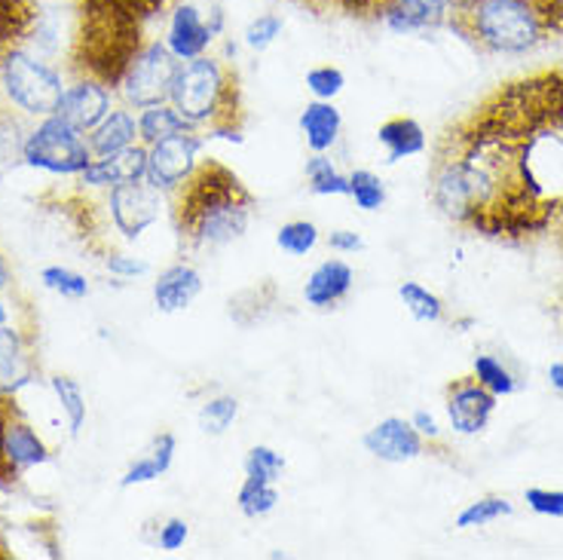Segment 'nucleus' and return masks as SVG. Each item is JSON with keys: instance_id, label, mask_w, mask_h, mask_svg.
<instances>
[{"instance_id": "obj_12", "label": "nucleus", "mask_w": 563, "mask_h": 560, "mask_svg": "<svg viewBox=\"0 0 563 560\" xmlns=\"http://www.w3.org/2000/svg\"><path fill=\"white\" fill-rule=\"evenodd\" d=\"M362 448L380 462H393V465H401V462L420 460L426 453V438H422L413 422L405 420V417H386V420L374 422L365 435H362Z\"/></svg>"}, {"instance_id": "obj_6", "label": "nucleus", "mask_w": 563, "mask_h": 560, "mask_svg": "<svg viewBox=\"0 0 563 560\" xmlns=\"http://www.w3.org/2000/svg\"><path fill=\"white\" fill-rule=\"evenodd\" d=\"M0 86L7 99L29 117H49L58 111L62 101V74L49 62L29 53L25 46H15L0 58Z\"/></svg>"}, {"instance_id": "obj_8", "label": "nucleus", "mask_w": 563, "mask_h": 560, "mask_svg": "<svg viewBox=\"0 0 563 560\" xmlns=\"http://www.w3.org/2000/svg\"><path fill=\"white\" fill-rule=\"evenodd\" d=\"M178 70V58L172 56L166 41H147L120 80V92L132 108H151L169 101L172 77Z\"/></svg>"}, {"instance_id": "obj_30", "label": "nucleus", "mask_w": 563, "mask_h": 560, "mask_svg": "<svg viewBox=\"0 0 563 560\" xmlns=\"http://www.w3.org/2000/svg\"><path fill=\"white\" fill-rule=\"evenodd\" d=\"M236 417H240V398L236 395H214V398H209L206 405L199 407L197 422L206 435L221 438L236 422Z\"/></svg>"}, {"instance_id": "obj_23", "label": "nucleus", "mask_w": 563, "mask_h": 560, "mask_svg": "<svg viewBox=\"0 0 563 560\" xmlns=\"http://www.w3.org/2000/svg\"><path fill=\"white\" fill-rule=\"evenodd\" d=\"M139 141V117L126 108H113L99 127L89 132V147L92 156L120 154Z\"/></svg>"}, {"instance_id": "obj_48", "label": "nucleus", "mask_w": 563, "mask_h": 560, "mask_svg": "<svg viewBox=\"0 0 563 560\" xmlns=\"http://www.w3.org/2000/svg\"><path fill=\"white\" fill-rule=\"evenodd\" d=\"M549 383L554 386V389H558V393L563 395V364L561 362L551 364V367H549Z\"/></svg>"}, {"instance_id": "obj_18", "label": "nucleus", "mask_w": 563, "mask_h": 560, "mask_svg": "<svg viewBox=\"0 0 563 560\" xmlns=\"http://www.w3.org/2000/svg\"><path fill=\"white\" fill-rule=\"evenodd\" d=\"M352 285H355L352 264H346L343 257H328L303 282V300H307V307L331 309L350 297Z\"/></svg>"}, {"instance_id": "obj_2", "label": "nucleus", "mask_w": 563, "mask_h": 560, "mask_svg": "<svg viewBox=\"0 0 563 560\" xmlns=\"http://www.w3.org/2000/svg\"><path fill=\"white\" fill-rule=\"evenodd\" d=\"M254 206L257 199L240 175L209 156L175 190L172 224L187 252H218L249 233Z\"/></svg>"}, {"instance_id": "obj_41", "label": "nucleus", "mask_w": 563, "mask_h": 560, "mask_svg": "<svg viewBox=\"0 0 563 560\" xmlns=\"http://www.w3.org/2000/svg\"><path fill=\"white\" fill-rule=\"evenodd\" d=\"M282 31H285L282 15L264 13L249 22V29H245V34H242V41H245V46H249L252 53H264V50H269L273 43L279 41Z\"/></svg>"}, {"instance_id": "obj_24", "label": "nucleus", "mask_w": 563, "mask_h": 560, "mask_svg": "<svg viewBox=\"0 0 563 560\" xmlns=\"http://www.w3.org/2000/svg\"><path fill=\"white\" fill-rule=\"evenodd\" d=\"M377 144L386 151V163H401L426 151V132L413 117H393L377 129Z\"/></svg>"}, {"instance_id": "obj_10", "label": "nucleus", "mask_w": 563, "mask_h": 560, "mask_svg": "<svg viewBox=\"0 0 563 560\" xmlns=\"http://www.w3.org/2000/svg\"><path fill=\"white\" fill-rule=\"evenodd\" d=\"M108 211H111L117 233L129 239V242H135L141 233H147L159 221L163 197L147 178L117 184V187H111V197H108Z\"/></svg>"}, {"instance_id": "obj_9", "label": "nucleus", "mask_w": 563, "mask_h": 560, "mask_svg": "<svg viewBox=\"0 0 563 560\" xmlns=\"http://www.w3.org/2000/svg\"><path fill=\"white\" fill-rule=\"evenodd\" d=\"M206 144L209 141L202 139V132L197 129L151 144L147 147V182L154 184L159 194H175L199 166Z\"/></svg>"}, {"instance_id": "obj_44", "label": "nucleus", "mask_w": 563, "mask_h": 560, "mask_svg": "<svg viewBox=\"0 0 563 560\" xmlns=\"http://www.w3.org/2000/svg\"><path fill=\"white\" fill-rule=\"evenodd\" d=\"M104 266H108V273L117 276V279H139L144 276L151 266L147 261H139V257H132V254H108L104 257Z\"/></svg>"}, {"instance_id": "obj_47", "label": "nucleus", "mask_w": 563, "mask_h": 560, "mask_svg": "<svg viewBox=\"0 0 563 560\" xmlns=\"http://www.w3.org/2000/svg\"><path fill=\"white\" fill-rule=\"evenodd\" d=\"M129 3L139 10L141 19H151V15H156L159 10H166V3H169V0H129Z\"/></svg>"}, {"instance_id": "obj_4", "label": "nucleus", "mask_w": 563, "mask_h": 560, "mask_svg": "<svg viewBox=\"0 0 563 560\" xmlns=\"http://www.w3.org/2000/svg\"><path fill=\"white\" fill-rule=\"evenodd\" d=\"M169 105L202 132L206 141H230L242 144L245 108H242V86L236 68L218 56H199L178 62L172 77Z\"/></svg>"}, {"instance_id": "obj_50", "label": "nucleus", "mask_w": 563, "mask_h": 560, "mask_svg": "<svg viewBox=\"0 0 563 560\" xmlns=\"http://www.w3.org/2000/svg\"><path fill=\"white\" fill-rule=\"evenodd\" d=\"M10 322V309H7V304L0 300V325H7Z\"/></svg>"}, {"instance_id": "obj_28", "label": "nucleus", "mask_w": 563, "mask_h": 560, "mask_svg": "<svg viewBox=\"0 0 563 560\" xmlns=\"http://www.w3.org/2000/svg\"><path fill=\"white\" fill-rule=\"evenodd\" d=\"M303 172L316 197H350V175H343L328 154H312Z\"/></svg>"}, {"instance_id": "obj_1", "label": "nucleus", "mask_w": 563, "mask_h": 560, "mask_svg": "<svg viewBox=\"0 0 563 560\" xmlns=\"http://www.w3.org/2000/svg\"><path fill=\"white\" fill-rule=\"evenodd\" d=\"M429 197L472 233L533 239L563 221V74L499 86L438 139Z\"/></svg>"}, {"instance_id": "obj_25", "label": "nucleus", "mask_w": 563, "mask_h": 560, "mask_svg": "<svg viewBox=\"0 0 563 560\" xmlns=\"http://www.w3.org/2000/svg\"><path fill=\"white\" fill-rule=\"evenodd\" d=\"M7 457L19 472H29L34 465L49 462V450L43 444V438L22 417H13L7 426Z\"/></svg>"}, {"instance_id": "obj_34", "label": "nucleus", "mask_w": 563, "mask_h": 560, "mask_svg": "<svg viewBox=\"0 0 563 560\" xmlns=\"http://www.w3.org/2000/svg\"><path fill=\"white\" fill-rule=\"evenodd\" d=\"M472 377L478 380L484 389H490L496 398H503V395H511L518 389V383L511 377V371H508L506 364L499 362L496 355H475V362H472Z\"/></svg>"}, {"instance_id": "obj_39", "label": "nucleus", "mask_w": 563, "mask_h": 560, "mask_svg": "<svg viewBox=\"0 0 563 560\" xmlns=\"http://www.w3.org/2000/svg\"><path fill=\"white\" fill-rule=\"evenodd\" d=\"M307 89L312 99L334 101L346 89V74L338 65H316L307 70Z\"/></svg>"}, {"instance_id": "obj_27", "label": "nucleus", "mask_w": 563, "mask_h": 560, "mask_svg": "<svg viewBox=\"0 0 563 560\" xmlns=\"http://www.w3.org/2000/svg\"><path fill=\"white\" fill-rule=\"evenodd\" d=\"M279 505V487L273 481H261V477H245L236 491V508L242 518L257 520L267 518Z\"/></svg>"}, {"instance_id": "obj_22", "label": "nucleus", "mask_w": 563, "mask_h": 560, "mask_svg": "<svg viewBox=\"0 0 563 560\" xmlns=\"http://www.w3.org/2000/svg\"><path fill=\"white\" fill-rule=\"evenodd\" d=\"M31 383V364L25 337L15 328L0 325V395H15Z\"/></svg>"}, {"instance_id": "obj_33", "label": "nucleus", "mask_w": 563, "mask_h": 560, "mask_svg": "<svg viewBox=\"0 0 563 560\" xmlns=\"http://www.w3.org/2000/svg\"><path fill=\"white\" fill-rule=\"evenodd\" d=\"M322 242V230L312 221H288L276 230V245L291 257H307Z\"/></svg>"}, {"instance_id": "obj_43", "label": "nucleus", "mask_w": 563, "mask_h": 560, "mask_svg": "<svg viewBox=\"0 0 563 560\" xmlns=\"http://www.w3.org/2000/svg\"><path fill=\"white\" fill-rule=\"evenodd\" d=\"M187 539H190V524L184 518H169L159 527L156 546H159V551H181Z\"/></svg>"}, {"instance_id": "obj_45", "label": "nucleus", "mask_w": 563, "mask_h": 560, "mask_svg": "<svg viewBox=\"0 0 563 560\" xmlns=\"http://www.w3.org/2000/svg\"><path fill=\"white\" fill-rule=\"evenodd\" d=\"M324 242H328V249H331L334 254L365 252V239L358 237L355 230H346V227H340V230H331Z\"/></svg>"}, {"instance_id": "obj_13", "label": "nucleus", "mask_w": 563, "mask_h": 560, "mask_svg": "<svg viewBox=\"0 0 563 560\" xmlns=\"http://www.w3.org/2000/svg\"><path fill=\"white\" fill-rule=\"evenodd\" d=\"M214 37H218V31L211 29V22L197 3H181V7H175L163 41L178 62H190V58L209 56Z\"/></svg>"}, {"instance_id": "obj_26", "label": "nucleus", "mask_w": 563, "mask_h": 560, "mask_svg": "<svg viewBox=\"0 0 563 560\" xmlns=\"http://www.w3.org/2000/svg\"><path fill=\"white\" fill-rule=\"evenodd\" d=\"M178 132H190V123L184 120L181 113L172 108L169 101L163 105H151V108H141L139 113V139L141 144H156V141L172 139Z\"/></svg>"}, {"instance_id": "obj_35", "label": "nucleus", "mask_w": 563, "mask_h": 560, "mask_svg": "<svg viewBox=\"0 0 563 560\" xmlns=\"http://www.w3.org/2000/svg\"><path fill=\"white\" fill-rule=\"evenodd\" d=\"M511 515V503L506 496H484V499H475L468 503L456 515V527L460 530H472V527H487L493 520H503Z\"/></svg>"}, {"instance_id": "obj_5", "label": "nucleus", "mask_w": 563, "mask_h": 560, "mask_svg": "<svg viewBox=\"0 0 563 560\" xmlns=\"http://www.w3.org/2000/svg\"><path fill=\"white\" fill-rule=\"evenodd\" d=\"M147 19L129 0H80L70 65L80 77H92L108 89L120 86L123 74L139 56L141 29Z\"/></svg>"}, {"instance_id": "obj_42", "label": "nucleus", "mask_w": 563, "mask_h": 560, "mask_svg": "<svg viewBox=\"0 0 563 560\" xmlns=\"http://www.w3.org/2000/svg\"><path fill=\"white\" fill-rule=\"evenodd\" d=\"M523 503L533 508L536 515H545V518H563V491H533L523 493Z\"/></svg>"}, {"instance_id": "obj_38", "label": "nucleus", "mask_w": 563, "mask_h": 560, "mask_svg": "<svg viewBox=\"0 0 563 560\" xmlns=\"http://www.w3.org/2000/svg\"><path fill=\"white\" fill-rule=\"evenodd\" d=\"M300 3L322 15L338 13L350 19H371V22H377L383 7V0H300Z\"/></svg>"}, {"instance_id": "obj_11", "label": "nucleus", "mask_w": 563, "mask_h": 560, "mask_svg": "<svg viewBox=\"0 0 563 560\" xmlns=\"http://www.w3.org/2000/svg\"><path fill=\"white\" fill-rule=\"evenodd\" d=\"M444 410L456 435H478L493 420L496 395L484 389L475 377H456L444 389Z\"/></svg>"}, {"instance_id": "obj_51", "label": "nucleus", "mask_w": 563, "mask_h": 560, "mask_svg": "<svg viewBox=\"0 0 563 560\" xmlns=\"http://www.w3.org/2000/svg\"><path fill=\"white\" fill-rule=\"evenodd\" d=\"M3 558H10V548H7V542L0 539V560H3Z\"/></svg>"}, {"instance_id": "obj_32", "label": "nucleus", "mask_w": 563, "mask_h": 560, "mask_svg": "<svg viewBox=\"0 0 563 560\" xmlns=\"http://www.w3.org/2000/svg\"><path fill=\"white\" fill-rule=\"evenodd\" d=\"M350 199L355 202V209L380 211L386 206V184L377 172L355 168L350 172Z\"/></svg>"}, {"instance_id": "obj_46", "label": "nucleus", "mask_w": 563, "mask_h": 560, "mask_svg": "<svg viewBox=\"0 0 563 560\" xmlns=\"http://www.w3.org/2000/svg\"><path fill=\"white\" fill-rule=\"evenodd\" d=\"M410 422H413V429L422 435V438H429V441H438V435H441V429H438V420L429 414V410H417L413 417H410Z\"/></svg>"}, {"instance_id": "obj_17", "label": "nucleus", "mask_w": 563, "mask_h": 560, "mask_svg": "<svg viewBox=\"0 0 563 560\" xmlns=\"http://www.w3.org/2000/svg\"><path fill=\"white\" fill-rule=\"evenodd\" d=\"M202 285H206L202 273L194 264H187V261L169 264L166 270H159V276L154 279V307L166 316L184 312L197 304Z\"/></svg>"}, {"instance_id": "obj_14", "label": "nucleus", "mask_w": 563, "mask_h": 560, "mask_svg": "<svg viewBox=\"0 0 563 560\" xmlns=\"http://www.w3.org/2000/svg\"><path fill=\"white\" fill-rule=\"evenodd\" d=\"M111 111V89L99 80H92V77H80L74 86H65L56 113L65 117L70 127H77L89 135Z\"/></svg>"}, {"instance_id": "obj_7", "label": "nucleus", "mask_w": 563, "mask_h": 560, "mask_svg": "<svg viewBox=\"0 0 563 560\" xmlns=\"http://www.w3.org/2000/svg\"><path fill=\"white\" fill-rule=\"evenodd\" d=\"M22 160L31 168H41L49 175H80L92 163V147L86 132L70 127L65 117L49 113L37 129H31L22 144Z\"/></svg>"}, {"instance_id": "obj_49", "label": "nucleus", "mask_w": 563, "mask_h": 560, "mask_svg": "<svg viewBox=\"0 0 563 560\" xmlns=\"http://www.w3.org/2000/svg\"><path fill=\"white\" fill-rule=\"evenodd\" d=\"M10 279H13V276H10V264H7V257L0 252V292L10 288Z\"/></svg>"}, {"instance_id": "obj_36", "label": "nucleus", "mask_w": 563, "mask_h": 560, "mask_svg": "<svg viewBox=\"0 0 563 560\" xmlns=\"http://www.w3.org/2000/svg\"><path fill=\"white\" fill-rule=\"evenodd\" d=\"M242 469H245V477H261V481L279 484L282 475H285V469H288V462H285V457H282L276 448H269V444H254V448H249V453H245Z\"/></svg>"}, {"instance_id": "obj_40", "label": "nucleus", "mask_w": 563, "mask_h": 560, "mask_svg": "<svg viewBox=\"0 0 563 560\" xmlns=\"http://www.w3.org/2000/svg\"><path fill=\"white\" fill-rule=\"evenodd\" d=\"M19 417V407H15L13 395H0V493L10 491L15 481H19V469H15L10 457H7V426L10 420Z\"/></svg>"}, {"instance_id": "obj_31", "label": "nucleus", "mask_w": 563, "mask_h": 560, "mask_svg": "<svg viewBox=\"0 0 563 560\" xmlns=\"http://www.w3.org/2000/svg\"><path fill=\"white\" fill-rule=\"evenodd\" d=\"M398 300L405 304V309L410 312V319L417 322H441L444 319V304L441 297L432 295L426 285L420 282H401L398 285Z\"/></svg>"}, {"instance_id": "obj_29", "label": "nucleus", "mask_w": 563, "mask_h": 560, "mask_svg": "<svg viewBox=\"0 0 563 560\" xmlns=\"http://www.w3.org/2000/svg\"><path fill=\"white\" fill-rule=\"evenodd\" d=\"M49 386H53V393L58 398V407H62V414L68 417V429L70 435L77 438V435L84 432L86 426V395L84 386L77 383L74 377H65V374H58V377L49 380Z\"/></svg>"}, {"instance_id": "obj_37", "label": "nucleus", "mask_w": 563, "mask_h": 560, "mask_svg": "<svg viewBox=\"0 0 563 560\" xmlns=\"http://www.w3.org/2000/svg\"><path fill=\"white\" fill-rule=\"evenodd\" d=\"M41 282L49 292L68 297V300H84V297H89V282H86V276L74 273L68 266H43Z\"/></svg>"}, {"instance_id": "obj_15", "label": "nucleus", "mask_w": 563, "mask_h": 560, "mask_svg": "<svg viewBox=\"0 0 563 560\" xmlns=\"http://www.w3.org/2000/svg\"><path fill=\"white\" fill-rule=\"evenodd\" d=\"M451 0H383L380 22L393 34H422L448 25Z\"/></svg>"}, {"instance_id": "obj_20", "label": "nucleus", "mask_w": 563, "mask_h": 560, "mask_svg": "<svg viewBox=\"0 0 563 560\" xmlns=\"http://www.w3.org/2000/svg\"><path fill=\"white\" fill-rule=\"evenodd\" d=\"M178 453V438L172 432H159L151 441V448L141 453L139 460L129 465L123 477H120V487H141V484H154L159 477L166 475L175 462Z\"/></svg>"}, {"instance_id": "obj_16", "label": "nucleus", "mask_w": 563, "mask_h": 560, "mask_svg": "<svg viewBox=\"0 0 563 560\" xmlns=\"http://www.w3.org/2000/svg\"><path fill=\"white\" fill-rule=\"evenodd\" d=\"M147 178V144H132L120 154L92 156V163L80 172V184L86 187H117V184L141 182Z\"/></svg>"}, {"instance_id": "obj_19", "label": "nucleus", "mask_w": 563, "mask_h": 560, "mask_svg": "<svg viewBox=\"0 0 563 560\" xmlns=\"http://www.w3.org/2000/svg\"><path fill=\"white\" fill-rule=\"evenodd\" d=\"M297 127L312 154H328L343 132V113L338 111L334 101L312 99L297 117Z\"/></svg>"}, {"instance_id": "obj_3", "label": "nucleus", "mask_w": 563, "mask_h": 560, "mask_svg": "<svg viewBox=\"0 0 563 560\" xmlns=\"http://www.w3.org/2000/svg\"><path fill=\"white\" fill-rule=\"evenodd\" d=\"M448 29L484 56H527L563 41V0H451Z\"/></svg>"}, {"instance_id": "obj_21", "label": "nucleus", "mask_w": 563, "mask_h": 560, "mask_svg": "<svg viewBox=\"0 0 563 560\" xmlns=\"http://www.w3.org/2000/svg\"><path fill=\"white\" fill-rule=\"evenodd\" d=\"M41 31L37 0H0V58Z\"/></svg>"}]
</instances>
